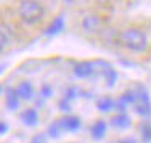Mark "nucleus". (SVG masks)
Wrapping results in <instances>:
<instances>
[{
    "label": "nucleus",
    "instance_id": "4468645a",
    "mask_svg": "<svg viewBox=\"0 0 151 143\" xmlns=\"http://www.w3.org/2000/svg\"><path fill=\"white\" fill-rule=\"evenodd\" d=\"M111 124L117 129H129L132 126V119L125 113H119L117 116H114L113 119H111Z\"/></svg>",
    "mask_w": 151,
    "mask_h": 143
},
{
    "label": "nucleus",
    "instance_id": "f257e3e1",
    "mask_svg": "<svg viewBox=\"0 0 151 143\" xmlns=\"http://www.w3.org/2000/svg\"><path fill=\"white\" fill-rule=\"evenodd\" d=\"M121 44L124 45L127 50L130 52H137L142 53L148 48V37L143 31L140 29H127L119 35Z\"/></svg>",
    "mask_w": 151,
    "mask_h": 143
},
{
    "label": "nucleus",
    "instance_id": "ddd939ff",
    "mask_svg": "<svg viewBox=\"0 0 151 143\" xmlns=\"http://www.w3.org/2000/svg\"><path fill=\"white\" fill-rule=\"evenodd\" d=\"M93 64V76H103L105 77L111 69H113V64H109L105 60H95L92 61Z\"/></svg>",
    "mask_w": 151,
    "mask_h": 143
},
{
    "label": "nucleus",
    "instance_id": "b1692460",
    "mask_svg": "<svg viewBox=\"0 0 151 143\" xmlns=\"http://www.w3.org/2000/svg\"><path fill=\"white\" fill-rule=\"evenodd\" d=\"M119 143H137L135 138H124V140H121Z\"/></svg>",
    "mask_w": 151,
    "mask_h": 143
},
{
    "label": "nucleus",
    "instance_id": "0eeeda50",
    "mask_svg": "<svg viewBox=\"0 0 151 143\" xmlns=\"http://www.w3.org/2000/svg\"><path fill=\"white\" fill-rule=\"evenodd\" d=\"M19 95H18V90L16 88H8L6 90V96H5V103H6V108L10 111H15V109L19 108Z\"/></svg>",
    "mask_w": 151,
    "mask_h": 143
},
{
    "label": "nucleus",
    "instance_id": "393cba45",
    "mask_svg": "<svg viewBox=\"0 0 151 143\" xmlns=\"http://www.w3.org/2000/svg\"><path fill=\"white\" fill-rule=\"evenodd\" d=\"M0 92H2V85H0Z\"/></svg>",
    "mask_w": 151,
    "mask_h": 143
},
{
    "label": "nucleus",
    "instance_id": "9d476101",
    "mask_svg": "<svg viewBox=\"0 0 151 143\" xmlns=\"http://www.w3.org/2000/svg\"><path fill=\"white\" fill-rule=\"evenodd\" d=\"M21 121L24 122V126L34 127V126H37V122H39V114L34 108H27L23 111V114H21Z\"/></svg>",
    "mask_w": 151,
    "mask_h": 143
},
{
    "label": "nucleus",
    "instance_id": "5701e85b",
    "mask_svg": "<svg viewBox=\"0 0 151 143\" xmlns=\"http://www.w3.org/2000/svg\"><path fill=\"white\" fill-rule=\"evenodd\" d=\"M6 130H8V124H6V122H2V121H0V135L6 134Z\"/></svg>",
    "mask_w": 151,
    "mask_h": 143
},
{
    "label": "nucleus",
    "instance_id": "f8f14e48",
    "mask_svg": "<svg viewBox=\"0 0 151 143\" xmlns=\"http://www.w3.org/2000/svg\"><path fill=\"white\" fill-rule=\"evenodd\" d=\"M106 132H108V124H106V121H101V119L96 121V122L92 126V129H90V134H92V137L95 138V140H101V138H105Z\"/></svg>",
    "mask_w": 151,
    "mask_h": 143
},
{
    "label": "nucleus",
    "instance_id": "aec40b11",
    "mask_svg": "<svg viewBox=\"0 0 151 143\" xmlns=\"http://www.w3.org/2000/svg\"><path fill=\"white\" fill-rule=\"evenodd\" d=\"M6 44H8V37H6V35L0 31V52H3V50H5Z\"/></svg>",
    "mask_w": 151,
    "mask_h": 143
},
{
    "label": "nucleus",
    "instance_id": "9b49d317",
    "mask_svg": "<svg viewBox=\"0 0 151 143\" xmlns=\"http://www.w3.org/2000/svg\"><path fill=\"white\" fill-rule=\"evenodd\" d=\"M63 29H64V18L63 16H56L55 19L47 26L44 34L45 35H56V34H60Z\"/></svg>",
    "mask_w": 151,
    "mask_h": 143
},
{
    "label": "nucleus",
    "instance_id": "1a4fd4ad",
    "mask_svg": "<svg viewBox=\"0 0 151 143\" xmlns=\"http://www.w3.org/2000/svg\"><path fill=\"white\" fill-rule=\"evenodd\" d=\"M16 90H18V95H19L21 100H32L34 98V85L29 80H23L18 85Z\"/></svg>",
    "mask_w": 151,
    "mask_h": 143
},
{
    "label": "nucleus",
    "instance_id": "423d86ee",
    "mask_svg": "<svg viewBox=\"0 0 151 143\" xmlns=\"http://www.w3.org/2000/svg\"><path fill=\"white\" fill-rule=\"evenodd\" d=\"M82 27L87 32H96L101 27V19L96 15H87L82 19Z\"/></svg>",
    "mask_w": 151,
    "mask_h": 143
},
{
    "label": "nucleus",
    "instance_id": "f03ea898",
    "mask_svg": "<svg viewBox=\"0 0 151 143\" xmlns=\"http://www.w3.org/2000/svg\"><path fill=\"white\" fill-rule=\"evenodd\" d=\"M18 13H19L21 19L26 24H37L39 21L44 18V6L40 2H35V0H24L19 3L18 6Z\"/></svg>",
    "mask_w": 151,
    "mask_h": 143
},
{
    "label": "nucleus",
    "instance_id": "6e6552de",
    "mask_svg": "<svg viewBox=\"0 0 151 143\" xmlns=\"http://www.w3.org/2000/svg\"><path fill=\"white\" fill-rule=\"evenodd\" d=\"M61 124H63L64 132H77L79 129L82 127V122L77 116H66L61 119Z\"/></svg>",
    "mask_w": 151,
    "mask_h": 143
},
{
    "label": "nucleus",
    "instance_id": "39448f33",
    "mask_svg": "<svg viewBox=\"0 0 151 143\" xmlns=\"http://www.w3.org/2000/svg\"><path fill=\"white\" fill-rule=\"evenodd\" d=\"M74 74L79 77V79H88V77H92L93 76V64H92V61L76 63Z\"/></svg>",
    "mask_w": 151,
    "mask_h": 143
},
{
    "label": "nucleus",
    "instance_id": "a211bd4d",
    "mask_svg": "<svg viewBox=\"0 0 151 143\" xmlns=\"http://www.w3.org/2000/svg\"><path fill=\"white\" fill-rule=\"evenodd\" d=\"M105 79H106L108 87H114V84H116V80H117V71L113 68V69H111L109 73L105 76Z\"/></svg>",
    "mask_w": 151,
    "mask_h": 143
},
{
    "label": "nucleus",
    "instance_id": "f3484780",
    "mask_svg": "<svg viewBox=\"0 0 151 143\" xmlns=\"http://www.w3.org/2000/svg\"><path fill=\"white\" fill-rule=\"evenodd\" d=\"M142 140L143 143H151V124L146 122L142 127Z\"/></svg>",
    "mask_w": 151,
    "mask_h": 143
},
{
    "label": "nucleus",
    "instance_id": "dca6fc26",
    "mask_svg": "<svg viewBox=\"0 0 151 143\" xmlns=\"http://www.w3.org/2000/svg\"><path fill=\"white\" fill-rule=\"evenodd\" d=\"M63 132H64V129H63V124H61V119L52 122L48 126V129H47V134H48V137H52V138L61 137V134H63Z\"/></svg>",
    "mask_w": 151,
    "mask_h": 143
},
{
    "label": "nucleus",
    "instance_id": "7ed1b4c3",
    "mask_svg": "<svg viewBox=\"0 0 151 143\" xmlns=\"http://www.w3.org/2000/svg\"><path fill=\"white\" fill-rule=\"evenodd\" d=\"M137 100H135V113L142 117H151V96L145 85H137Z\"/></svg>",
    "mask_w": 151,
    "mask_h": 143
},
{
    "label": "nucleus",
    "instance_id": "2eb2a0df",
    "mask_svg": "<svg viewBox=\"0 0 151 143\" xmlns=\"http://www.w3.org/2000/svg\"><path fill=\"white\" fill-rule=\"evenodd\" d=\"M96 108L100 109L101 113H109L111 109L116 108V101H114L111 96H103L96 101Z\"/></svg>",
    "mask_w": 151,
    "mask_h": 143
},
{
    "label": "nucleus",
    "instance_id": "6ab92c4d",
    "mask_svg": "<svg viewBox=\"0 0 151 143\" xmlns=\"http://www.w3.org/2000/svg\"><path fill=\"white\" fill-rule=\"evenodd\" d=\"M40 95L44 96V98H50V96L53 95V88H52V85H50V84H44V85H42V88H40Z\"/></svg>",
    "mask_w": 151,
    "mask_h": 143
},
{
    "label": "nucleus",
    "instance_id": "4be33fe9",
    "mask_svg": "<svg viewBox=\"0 0 151 143\" xmlns=\"http://www.w3.org/2000/svg\"><path fill=\"white\" fill-rule=\"evenodd\" d=\"M31 143H47V137L44 134H39V135H35V137L32 138Z\"/></svg>",
    "mask_w": 151,
    "mask_h": 143
},
{
    "label": "nucleus",
    "instance_id": "412c9836",
    "mask_svg": "<svg viewBox=\"0 0 151 143\" xmlns=\"http://www.w3.org/2000/svg\"><path fill=\"white\" fill-rule=\"evenodd\" d=\"M60 109H61V111H69V109H71V101H68L66 98H63L60 101Z\"/></svg>",
    "mask_w": 151,
    "mask_h": 143
},
{
    "label": "nucleus",
    "instance_id": "20e7f679",
    "mask_svg": "<svg viewBox=\"0 0 151 143\" xmlns=\"http://www.w3.org/2000/svg\"><path fill=\"white\" fill-rule=\"evenodd\" d=\"M135 100H137V92H135V88H134V90H125L124 93L121 95V98L116 101V108L121 109V113H124L127 106L135 105Z\"/></svg>",
    "mask_w": 151,
    "mask_h": 143
}]
</instances>
